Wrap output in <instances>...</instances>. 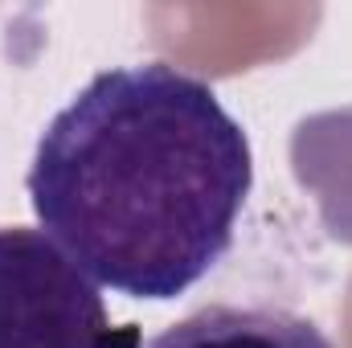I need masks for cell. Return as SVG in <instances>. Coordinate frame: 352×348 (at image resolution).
<instances>
[{"label": "cell", "mask_w": 352, "mask_h": 348, "mask_svg": "<svg viewBox=\"0 0 352 348\" xmlns=\"http://www.w3.org/2000/svg\"><path fill=\"white\" fill-rule=\"evenodd\" d=\"M144 348H336L311 320L283 307L209 303Z\"/></svg>", "instance_id": "obj_3"}, {"label": "cell", "mask_w": 352, "mask_h": 348, "mask_svg": "<svg viewBox=\"0 0 352 348\" xmlns=\"http://www.w3.org/2000/svg\"><path fill=\"white\" fill-rule=\"evenodd\" d=\"M0 348H140L115 328L98 283L45 230L0 226Z\"/></svg>", "instance_id": "obj_2"}, {"label": "cell", "mask_w": 352, "mask_h": 348, "mask_svg": "<svg viewBox=\"0 0 352 348\" xmlns=\"http://www.w3.org/2000/svg\"><path fill=\"white\" fill-rule=\"evenodd\" d=\"M41 230L98 287L176 299L234 246L250 140L209 83L168 62L94 74L29 164Z\"/></svg>", "instance_id": "obj_1"}]
</instances>
